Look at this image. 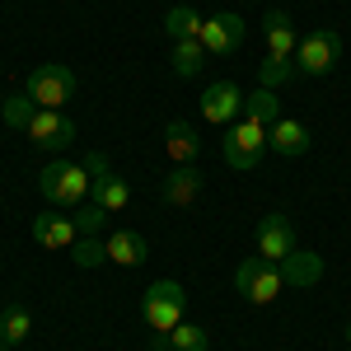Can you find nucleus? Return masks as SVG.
I'll return each mask as SVG.
<instances>
[{
	"label": "nucleus",
	"mask_w": 351,
	"mask_h": 351,
	"mask_svg": "<svg viewBox=\"0 0 351 351\" xmlns=\"http://www.w3.org/2000/svg\"><path fill=\"white\" fill-rule=\"evenodd\" d=\"M38 188H43V197H47L52 206H61V211H75L84 197L94 192V178H89V169H80V164L52 160L43 173H38Z\"/></svg>",
	"instance_id": "1"
},
{
	"label": "nucleus",
	"mask_w": 351,
	"mask_h": 351,
	"mask_svg": "<svg viewBox=\"0 0 351 351\" xmlns=\"http://www.w3.org/2000/svg\"><path fill=\"white\" fill-rule=\"evenodd\" d=\"M281 286H286V276H281V263H267V258H243L239 271H234V291H239L248 304H271V300L281 295Z\"/></svg>",
	"instance_id": "2"
},
{
	"label": "nucleus",
	"mask_w": 351,
	"mask_h": 351,
	"mask_svg": "<svg viewBox=\"0 0 351 351\" xmlns=\"http://www.w3.org/2000/svg\"><path fill=\"white\" fill-rule=\"evenodd\" d=\"M342 61V33L337 28H314L309 38H300L295 47V71L300 75H328Z\"/></svg>",
	"instance_id": "3"
},
{
	"label": "nucleus",
	"mask_w": 351,
	"mask_h": 351,
	"mask_svg": "<svg viewBox=\"0 0 351 351\" xmlns=\"http://www.w3.org/2000/svg\"><path fill=\"white\" fill-rule=\"evenodd\" d=\"M183 304H188V291H183L178 281H155V286L145 291L141 314H145V324H150V328L173 332V328L183 324Z\"/></svg>",
	"instance_id": "4"
},
{
	"label": "nucleus",
	"mask_w": 351,
	"mask_h": 351,
	"mask_svg": "<svg viewBox=\"0 0 351 351\" xmlns=\"http://www.w3.org/2000/svg\"><path fill=\"white\" fill-rule=\"evenodd\" d=\"M267 155V127H258V122H230V132H225V164L230 169H258V160Z\"/></svg>",
	"instance_id": "5"
},
{
	"label": "nucleus",
	"mask_w": 351,
	"mask_h": 351,
	"mask_svg": "<svg viewBox=\"0 0 351 351\" xmlns=\"http://www.w3.org/2000/svg\"><path fill=\"white\" fill-rule=\"evenodd\" d=\"M24 89L33 94L38 108L61 112V104H71V94H75V71H71V66H38L24 80Z\"/></svg>",
	"instance_id": "6"
},
{
	"label": "nucleus",
	"mask_w": 351,
	"mask_h": 351,
	"mask_svg": "<svg viewBox=\"0 0 351 351\" xmlns=\"http://www.w3.org/2000/svg\"><path fill=\"white\" fill-rule=\"evenodd\" d=\"M202 47H206V56H234L243 47V19L230 14V10L211 14L202 24Z\"/></svg>",
	"instance_id": "7"
},
{
	"label": "nucleus",
	"mask_w": 351,
	"mask_h": 351,
	"mask_svg": "<svg viewBox=\"0 0 351 351\" xmlns=\"http://www.w3.org/2000/svg\"><path fill=\"white\" fill-rule=\"evenodd\" d=\"M84 169L94 173V192H89V197H94V202H99L108 216H112V211H127L132 188H127V183H122V178L108 169V160H104V155H89V164H84Z\"/></svg>",
	"instance_id": "8"
},
{
	"label": "nucleus",
	"mask_w": 351,
	"mask_h": 351,
	"mask_svg": "<svg viewBox=\"0 0 351 351\" xmlns=\"http://www.w3.org/2000/svg\"><path fill=\"white\" fill-rule=\"evenodd\" d=\"M28 141H33L38 150H66V145L75 141V122H71L66 112H56V108H38V117L28 122Z\"/></svg>",
	"instance_id": "9"
},
{
	"label": "nucleus",
	"mask_w": 351,
	"mask_h": 351,
	"mask_svg": "<svg viewBox=\"0 0 351 351\" xmlns=\"http://www.w3.org/2000/svg\"><path fill=\"white\" fill-rule=\"evenodd\" d=\"M202 117L206 122H216V127H230V122H239L243 117V94L234 80H216L206 94H202Z\"/></svg>",
	"instance_id": "10"
},
{
	"label": "nucleus",
	"mask_w": 351,
	"mask_h": 351,
	"mask_svg": "<svg viewBox=\"0 0 351 351\" xmlns=\"http://www.w3.org/2000/svg\"><path fill=\"white\" fill-rule=\"evenodd\" d=\"M291 253H295V230H291V220L267 216L263 225H258V258L281 263V258H291Z\"/></svg>",
	"instance_id": "11"
},
{
	"label": "nucleus",
	"mask_w": 351,
	"mask_h": 351,
	"mask_svg": "<svg viewBox=\"0 0 351 351\" xmlns=\"http://www.w3.org/2000/svg\"><path fill=\"white\" fill-rule=\"evenodd\" d=\"M202 197V169L197 164H173L164 173V202L169 206H192Z\"/></svg>",
	"instance_id": "12"
},
{
	"label": "nucleus",
	"mask_w": 351,
	"mask_h": 351,
	"mask_svg": "<svg viewBox=\"0 0 351 351\" xmlns=\"http://www.w3.org/2000/svg\"><path fill=\"white\" fill-rule=\"evenodd\" d=\"M267 145L276 150V155L295 160V155H304V150H309V127H304V122H295V117H281L276 127H267Z\"/></svg>",
	"instance_id": "13"
},
{
	"label": "nucleus",
	"mask_w": 351,
	"mask_h": 351,
	"mask_svg": "<svg viewBox=\"0 0 351 351\" xmlns=\"http://www.w3.org/2000/svg\"><path fill=\"white\" fill-rule=\"evenodd\" d=\"M33 239L43 243V248H71V243L80 239V230H75V220L71 216H38L33 220Z\"/></svg>",
	"instance_id": "14"
},
{
	"label": "nucleus",
	"mask_w": 351,
	"mask_h": 351,
	"mask_svg": "<svg viewBox=\"0 0 351 351\" xmlns=\"http://www.w3.org/2000/svg\"><path fill=\"white\" fill-rule=\"evenodd\" d=\"M263 28H267V56H295L300 33H295V24H291V14H281V10H267Z\"/></svg>",
	"instance_id": "15"
},
{
	"label": "nucleus",
	"mask_w": 351,
	"mask_h": 351,
	"mask_svg": "<svg viewBox=\"0 0 351 351\" xmlns=\"http://www.w3.org/2000/svg\"><path fill=\"white\" fill-rule=\"evenodd\" d=\"M197 150H202V141H197V132L188 122H169L164 127V155L173 164H197Z\"/></svg>",
	"instance_id": "16"
},
{
	"label": "nucleus",
	"mask_w": 351,
	"mask_h": 351,
	"mask_svg": "<svg viewBox=\"0 0 351 351\" xmlns=\"http://www.w3.org/2000/svg\"><path fill=\"white\" fill-rule=\"evenodd\" d=\"M104 243H108V263H117V267H141V263L150 258L145 239L132 234V230H117V234H108Z\"/></svg>",
	"instance_id": "17"
},
{
	"label": "nucleus",
	"mask_w": 351,
	"mask_h": 351,
	"mask_svg": "<svg viewBox=\"0 0 351 351\" xmlns=\"http://www.w3.org/2000/svg\"><path fill=\"white\" fill-rule=\"evenodd\" d=\"M281 276H286V286H314V281L324 276V258L295 248L291 258H281Z\"/></svg>",
	"instance_id": "18"
},
{
	"label": "nucleus",
	"mask_w": 351,
	"mask_h": 351,
	"mask_svg": "<svg viewBox=\"0 0 351 351\" xmlns=\"http://www.w3.org/2000/svg\"><path fill=\"white\" fill-rule=\"evenodd\" d=\"M243 117L248 122H258V127H276L281 122V108H276V94L271 89H253V94H243Z\"/></svg>",
	"instance_id": "19"
},
{
	"label": "nucleus",
	"mask_w": 351,
	"mask_h": 351,
	"mask_svg": "<svg viewBox=\"0 0 351 351\" xmlns=\"http://www.w3.org/2000/svg\"><path fill=\"white\" fill-rule=\"evenodd\" d=\"M0 117H5V127H10V132H28V122L38 117V104H33V94H28V89L10 94V99L0 104Z\"/></svg>",
	"instance_id": "20"
},
{
	"label": "nucleus",
	"mask_w": 351,
	"mask_h": 351,
	"mask_svg": "<svg viewBox=\"0 0 351 351\" xmlns=\"http://www.w3.org/2000/svg\"><path fill=\"white\" fill-rule=\"evenodd\" d=\"M202 24H206V19H197L188 5H173V10L164 14V33H169L173 43H188V38H197V43H202Z\"/></svg>",
	"instance_id": "21"
},
{
	"label": "nucleus",
	"mask_w": 351,
	"mask_h": 351,
	"mask_svg": "<svg viewBox=\"0 0 351 351\" xmlns=\"http://www.w3.org/2000/svg\"><path fill=\"white\" fill-rule=\"evenodd\" d=\"M71 258H75V267H104L108 263V243L99 239V234H80V239L71 243Z\"/></svg>",
	"instance_id": "22"
},
{
	"label": "nucleus",
	"mask_w": 351,
	"mask_h": 351,
	"mask_svg": "<svg viewBox=\"0 0 351 351\" xmlns=\"http://www.w3.org/2000/svg\"><path fill=\"white\" fill-rule=\"evenodd\" d=\"M28 332H33V314H28L24 304H10V309L0 314V337L14 347V342H24Z\"/></svg>",
	"instance_id": "23"
},
{
	"label": "nucleus",
	"mask_w": 351,
	"mask_h": 351,
	"mask_svg": "<svg viewBox=\"0 0 351 351\" xmlns=\"http://www.w3.org/2000/svg\"><path fill=\"white\" fill-rule=\"evenodd\" d=\"M206 347H211V337L202 324H178L169 332V351H206Z\"/></svg>",
	"instance_id": "24"
},
{
	"label": "nucleus",
	"mask_w": 351,
	"mask_h": 351,
	"mask_svg": "<svg viewBox=\"0 0 351 351\" xmlns=\"http://www.w3.org/2000/svg\"><path fill=\"white\" fill-rule=\"evenodd\" d=\"M71 220H75V230L80 234H104V225H108V211L89 197V202H80L75 211H71Z\"/></svg>",
	"instance_id": "25"
},
{
	"label": "nucleus",
	"mask_w": 351,
	"mask_h": 351,
	"mask_svg": "<svg viewBox=\"0 0 351 351\" xmlns=\"http://www.w3.org/2000/svg\"><path fill=\"white\" fill-rule=\"evenodd\" d=\"M202 56H206V47H202L197 38L173 43V71H178V75H197V71H202Z\"/></svg>",
	"instance_id": "26"
},
{
	"label": "nucleus",
	"mask_w": 351,
	"mask_h": 351,
	"mask_svg": "<svg viewBox=\"0 0 351 351\" xmlns=\"http://www.w3.org/2000/svg\"><path fill=\"white\" fill-rule=\"evenodd\" d=\"M291 75H295L291 56H267V61L258 66V80H263V89H276V84H286Z\"/></svg>",
	"instance_id": "27"
},
{
	"label": "nucleus",
	"mask_w": 351,
	"mask_h": 351,
	"mask_svg": "<svg viewBox=\"0 0 351 351\" xmlns=\"http://www.w3.org/2000/svg\"><path fill=\"white\" fill-rule=\"evenodd\" d=\"M0 351H10V342H5V337H0Z\"/></svg>",
	"instance_id": "28"
},
{
	"label": "nucleus",
	"mask_w": 351,
	"mask_h": 351,
	"mask_svg": "<svg viewBox=\"0 0 351 351\" xmlns=\"http://www.w3.org/2000/svg\"><path fill=\"white\" fill-rule=\"evenodd\" d=\"M347 342H351V324H347Z\"/></svg>",
	"instance_id": "29"
}]
</instances>
